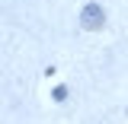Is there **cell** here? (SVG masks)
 <instances>
[{
    "label": "cell",
    "mask_w": 128,
    "mask_h": 124,
    "mask_svg": "<svg viewBox=\"0 0 128 124\" xmlns=\"http://www.w3.org/2000/svg\"><path fill=\"white\" fill-rule=\"evenodd\" d=\"M80 26H83V29H102V26H106V13H102V6H99V3H86V6H83V13H80Z\"/></svg>",
    "instance_id": "cell-1"
}]
</instances>
